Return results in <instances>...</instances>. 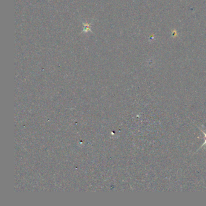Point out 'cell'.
<instances>
[{"label":"cell","mask_w":206,"mask_h":206,"mask_svg":"<svg viewBox=\"0 0 206 206\" xmlns=\"http://www.w3.org/2000/svg\"><path fill=\"white\" fill-rule=\"evenodd\" d=\"M200 129V130H201V131L203 132V134H204V143H203V145L201 146V147H200V148L198 149V150H199L200 149H201V148H203V147L204 145H206V132L204 131L203 129Z\"/></svg>","instance_id":"6da1fadb"}]
</instances>
